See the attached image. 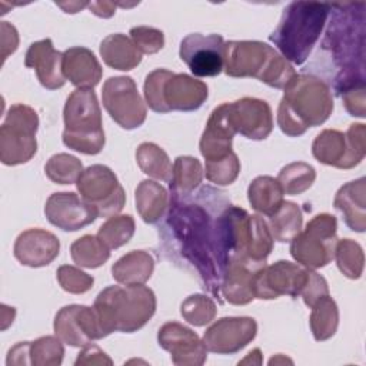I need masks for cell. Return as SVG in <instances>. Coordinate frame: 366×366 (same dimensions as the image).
<instances>
[{"label":"cell","mask_w":366,"mask_h":366,"mask_svg":"<svg viewBox=\"0 0 366 366\" xmlns=\"http://www.w3.org/2000/svg\"><path fill=\"white\" fill-rule=\"evenodd\" d=\"M230 202L210 186L197 193L170 194L162 239L167 252L196 272L213 297L220 299L222 266L217 246V216Z\"/></svg>","instance_id":"obj_1"},{"label":"cell","mask_w":366,"mask_h":366,"mask_svg":"<svg viewBox=\"0 0 366 366\" xmlns=\"http://www.w3.org/2000/svg\"><path fill=\"white\" fill-rule=\"evenodd\" d=\"M365 3L330 4L332 14L322 47L330 63L333 90L340 96L353 86L365 84Z\"/></svg>","instance_id":"obj_2"},{"label":"cell","mask_w":366,"mask_h":366,"mask_svg":"<svg viewBox=\"0 0 366 366\" xmlns=\"http://www.w3.org/2000/svg\"><path fill=\"white\" fill-rule=\"evenodd\" d=\"M333 112L330 87L312 74H296L285 87L277 109V126L289 137L325 123Z\"/></svg>","instance_id":"obj_3"},{"label":"cell","mask_w":366,"mask_h":366,"mask_svg":"<svg viewBox=\"0 0 366 366\" xmlns=\"http://www.w3.org/2000/svg\"><path fill=\"white\" fill-rule=\"evenodd\" d=\"M103 337L113 332L133 333L142 329L156 312V296L144 285L107 286L93 305Z\"/></svg>","instance_id":"obj_4"},{"label":"cell","mask_w":366,"mask_h":366,"mask_svg":"<svg viewBox=\"0 0 366 366\" xmlns=\"http://www.w3.org/2000/svg\"><path fill=\"white\" fill-rule=\"evenodd\" d=\"M329 11V3H290L270 34V41L289 63L303 64L322 34Z\"/></svg>","instance_id":"obj_5"},{"label":"cell","mask_w":366,"mask_h":366,"mask_svg":"<svg viewBox=\"0 0 366 366\" xmlns=\"http://www.w3.org/2000/svg\"><path fill=\"white\" fill-rule=\"evenodd\" d=\"M223 70L230 77H254L274 89H285L297 74L274 47L257 40L224 41Z\"/></svg>","instance_id":"obj_6"},{"label":"cell","mask_w":366,"mask_h":366,"mask_svg":"<svg viewBox=\"0 0 366 366\" xmlns=\"http://www.w3.org/2000/svg\"><path fill=\"white\" fill-rule=\"evenodd\" d=\"M63 143L83 154H97L104 146L102 112L93 89H77L63 109Z\"/></svg>","instance_id":"obj_7"},{"label":"cell","mask_w":366,"mask_h":366,"mask_svg":"<svg viewBox=\"0 0 366 366\" xmlns=\"http://www.w3.org/2000/svg\"><path fill=\"white\" fill-rule=\"evenodd\" d=\"M143 93L147 106L156 113L197 110L207 99L206 83L184 73L156 69L146 76Z\"/></svg>","instance_id":"obj_8"},{"label":"cell","mask_w":366,"mask_h":366,"mask_svg":"<svg viewBox=\"0 0 366 366\" xmlns=\"http://www.w3.org/2000/svg\"><path fill=\"white\" fill-rule=\"evenodd\" d=\"M39 116L27 104H13L0 127V160L6 166L27 163L37 152Z\"/></svg>","instance_id":"obj_9"},{"label":"cell","mask_w":366,"mask_h":366,"mask_svg":"<svg viewBox=\"0 0 366 366\" xmlns=\"http://www.w3.org/2000/svg\"><path fill=\"white\" fill-rule=\"evenodd\" d=\"M336 217L322 213L310 219L303 230L290 240V254L307 269H319L335 257L337 243Z\"/></svg>","instance_id":"obj_10"},{"label":"cell","mask_w":366,"mask_h":366,"mask_svg":"<svg viewBox=\"0 0 366 366\" xmlns=\"http://www.w3.org/2000/svg\"><path fill=\"white\" fill-rule=\"evenodd\" d=\"M366 127L363 123H353L346 133L326 129L312 143L313 157L327 166L352 169L357 166L366 153Z\"/></svg>","instance_id":"obj_11"},{"label":"cell","mask_w":366,"mask_h":366,"mask_svg":"<svg viewBox=\"0 0 366 366\" xmlns=\"http://www.w3.org/2000/svg\"><path fill=\"white\" fill-rule=\"evenodd\" d=\"M80 196L93 204L99 217L116 216L126 203V194L114 172L104 164L84 169L76 182Z\"/></svg>","instance_id":"obj_12"},{"label":"cell","mask_w":366,"mask_h":366,"mask_svg":"<svg viewBox=\"0 0 366 366\" xmlns=\"http://www.w3.org/2000/svg\"><path fill=\"white\" fill-rule=\"evenodd\" d=\"M102 99L106 112L122 129L132 130L144 123L146 104L132 77H109L103 84Z\"/></svg>","instance_id":"obj_13"},{"label":"cell","mask_w":366,"mask_h":366,"mask_svg":"<svg viewBox=\"0 0 366 366\" xmlns=\"http://www.w3.org/2000/svg\"><path fill=\"white\" fill-rule=\"evenodd\" d=\"M309 272L310 269L289 260L263 266L254 280V297L262 300L277 299L283 295L297 297L307 282Z\"/></svg>","instance_id":"obj_14"},{"label":"cell","mask_w":366,"mask_h":366,"mask_svg":"<svg viewBox=\"0 0 366 366\" xmlns=\"http://www.w3.org/2000/svg\"><path fill=\"white\" fill-rule=\"evenodd\" d=\"M224 40L220 34L192 33L180 43V59L196 77H213L223 70Z\"/></svg>","instance_id":"obj_15"},{"label":"cell","mask_w":366,"mask_h":366,"mask_svg":"<svg viewBox=\"0 0 366 366\" xmlns=\"http://www.w3.org/2000/svg\"><path fill=\"white\" fill-rule=\"evenodd\" d=\"M257 333V323L247 316H229L216 320L203 335L207 352L233 355L246 347Z\"/></svg>","instance_id":"obj_16"},{"label":"cell","mask_w":366,"mask_h":366,"mask_svg":"<svg viewBox=\"0 0 366 366\" xmlns=\"http://www.w3.org/2000/svg\"><path fill=\"white\" fill-rule=\"evenodd\" d=\"M53 327L63 343L74 347H84L93 340L103 339L94 309L83 305L61 307L56 313Z\"/></svg>","instance_id":"obj_17"},{"label":"cell","mask_w":366,"mask_h":366,"mask_svg":"<svg viewBox=\"0 0 366 366\" xmlns=\"http://www.w3.org/2000/svg\"><path fill=\"white\" fill-rule=\"evenodd\" d=\"M44 214L53 226L64 232L83 229L99 217L96 207L74 192L50 194L44 206Z\"/></svg>","instance_id":"obj_18"},{"label":"cell","mask_w":366,"mask_h":366,"mask_svg":"<svg viewBox=\"0 0 366 366\" xmlns=\"http://www.w3.org/2000/svg\"><path fill=\"white\" fill-rule=\"evenodd\" d=\"M226 104L229 122L236 133L252 140H264L272 133L273 116L267 102L242 97Z\"/></svg>","instance_id":"obj_19"},{"label":"cell","mask_w":366,"mask_h":366,"mask_svg":"<svg viewBox=\"0 0 366 366\" xmlns=\"http://www.w3.org/2000/svg\"><path fill=\"white\" fill-rule=\"evenodd\" d=\"M159 345L170 353L172 362L179 366H200L207 359L203 340L189 327L177 323H164L157 333Z\"/></svg>","instance_id":"obj_20"},{"label":"cell","mask_w":366,"mask_h":366,"mask_svg":"<svg viewBox=\"0 0 366 366\" xmlns=\"http://www.w3.org/2000/svg\"><path fill=\"white\" fill-rule=\"evenodd\" d=\"M266 263L249 259H234L227 263L222 274L220 295L232 305H247L254 297V280Z\"/></svg>","instance_id":"obj_21"},{"label":"cell","mask_w":366,"mask_h":366,"mask_svg":"<svg viewBox=\"0 0 366 366\" xmlns=\"http://www.w3.org/2000/svg\"><path fill=\"white\" fill-rule=\"evenodd\" d=\"M60 253V242L56 234L43 229H27L21 232L13 247L14 257L29 267L50 264Z\"/></svg>","instance_id":"obj_22"},{"label":"cell","mask_w":366,"mask_h":366,"mask_svg":"<svg viewBox=\"0 0 366 366\" xmlns=\"http://www.w3.org/2000/svg\"><path fill=\"white\" fill-rule=\"evenodd\" d=\"M236 134L227 116V104L222 103L212 113L200 139V153L206 163L222 162L229 157L232 150V140Z\"/></svg>","instance_id":"obj_23"},{"label":"cell","mask_w":366,"mask_h":366,"mask_svg":"<svg viewBox=\"0 0 366 366\" xmlns=\"http://www.w3.org/2000/svg\"><path fill=\"white\" fill-rule=\"evenodd\" d=\"M24 66L34 69L40 84L49 90L60 89L66 83L63 73V53L53 47L50 39H43L30 44L26 51Z\"/></svg>","instance_id":"obj_24"},{"label":"cell","mask_w":366,"mask_h":366,"mask_svg":"<svg viewBox=\"0 0 366 366\" xmlns=\"http://www.w3.org/2000/svg\"><path fill=\"white\" fill-rule=\"evenodd\" d=\"M63 73L77 89H93L102 79V66L92 50L76 46L63 51Z\"/></svg>","instance_id":"obj_25"},{"label":"cell","mask_w":366,"mask_h":366,"mask_svg":"<svg viewBox=\"0 0 366 366\" xmlns=\"http://www.w3.org/2000/svg\"><path fill=\"white\" fill-rule=\"evenodd\" d=\"M366 180L360 177L343 184L335 194L333 206L343 216L346 226L353 232H365L366 229Z\"/></svg>","instance_id":"obj_26"},{"label":"cell","mask_w":366,"mask_h":366,"mask_svg":"<svg viewBox=\"0 0 366 366\" xmlns=\"http://www.w3.org/2000/svg\"><path fill=\"white\" fill-rule=\"evenodd\" d=\"M100 56L106 66L122 71L132 70L142 61V53L132 39L122 33L109 34L102 40Z\"/></svg>","instance_id":"obj_27"},{"label":"cell","mask_w":366,"mask_h":366,"mask_svg":"<svg viewBox=\"0 0 366 366\" xmlns=\"http://www.w3.org/2000/svg\"><path fill=\"white\" fill-rule=\"evenodd\" d=\"M154 270L152 254L144 250H132L112 266L113 279L124 286L144 285Z\"/></svg>","instance_id":"obj_28"},{"label":"cell","mask_w":366,"mask_h":366,"mask_svg":"<svg viewBox=\"0 0 366 366\" xmlns=\"http://www.w3.org/2000/svg\"><path fill=\"white\" fill-rule=\"evenodd\" d=\"M136 210L149 224L157 223L169 207V194L166 189L154 180H142L134 193Z\"/></svg>","instance_id":"obj_29"},{"label":"cell","mask_w":366,"mask_h":366,"mask_svg":"<svg viewBox=\"0 0 366 366\" xmlns=\"http://www.w3.org/2000/svg\"><path fill=\"white\" fill-rule=\"evenodd\" d=\"M283 189L277 179L272 176H259L256 177L247 189V199L252 207L267 217L274 214L277 209L282 206L283 200Z\"/></svg>","instance_id":"obj_30"},{"label":"cell","mask_w":366,"mask_h":366,"mask_svg":"<svg viewBox=\"0 0 366 366\" xmlns=\"http://www.w3.org/2000/svg\"><path fill=\"white\" fill-rule=\"evenodd\" d=\"M202 163L192 156H179L173 163L172 179L169 182L170 194H190L202 183Z\"/></svg>","instance_id":"obj_31"},{"label":"cell","mask_w":366,"mask_h":366,"mask_svg":"<svg viewBox=\"0 0 366 366\" xmlns=\"http://www.w3.org/2000/svg\"><path fill=\"white\" fill-rule=\"evenodd\" d=\"M339 325V310L336 302L330 297V295L322 296L312 306L310 313V329L315 340L323 342L330 339Z\"/></svg>","instance_id":"obj_32"},{"label":"cell","mask_w":366,"mask_h":366,"mask_svg":"<svg viewBox=\"0 0 366 366\" xmlns=\"http://www.w3.org/2000/svg\"><path fill=\"white\" fill-rule=\"evenodd\" d=\"M136 160L144 174L162 182H170L173 164L160 146L150 142L142 143L136 150Z\"/></svg>","instance_id":"obj_33"},{"label":"cell","mask_w":366,"mask_h":366,"mask_svg":"<svg viewBox=\"0 0 366 366\" xmlns=\"http://www.w3.org/2000/svg\"><path fill=\"white\" fill-rule=\"evenodd\" d=\"M303 216L299 206L293 202H283L274 214L269 217V229L274 240L290 242L302 230Z\"/></svg>","instance_id":"obj_34"},{"label":"cell","mask_w":366,"mask_h":366,"mask_svg":"<svg viewBox=\"0 0 366 366\" xmlns=\"http://www.w3.org/2000/svg\"><path fill=\"white\" fill-rule=\"evenodd\" d=\"M73 262L86 269H97L110 257V249L93 234H84L70 246Z\"/></svg>","instance_id":"obj_35"},{"label":"cell","mask_w":366,"mask_h":366,"mask_svg":"<svg viewBox=\"0 0 366 366\" xmlns=\"http://www.w3.org/2000/svg\"><path fill=\"white\" fill-rule=\"evenodd\" d=\"M316 179V170L313 166L303 162H293L283 166L277 174L283 192L290 196L306 192Z\"/></svg>","instance_id":"obj_36"},{"label":"cell","mask_w":366,"mask_h":366,"mask_svg":"<svg viewBox=\"0 0 366 366\" xmlns=\"http://www.w3.org/2000/svg\"><path fill=\"white\" fill-rule=\"evenodd\" d=\"M339 270L349 279H359L363 273L365 254L359 243L352 239L337 240L335 257Z\"/></svg>","instance_id":"obj_37"},{"label":"cell","mask_w":366,"mask_h":366,"mask_svg":"<svg viewBox=\"0 0 366 366\" xmlns=\"http://www.w3.org/2000/svg\"><path fill=\"white\" fill-rule=\"evenodd\" d=\"M134 234V220L129 214L109 217L97 232V237L109 247L119 249Z\"/></svg>","instance_id":"obj_38"},{"label":"cell","mask_w":366,"mask_h":366,"mask_svg":"<svg viewBox=\"0 0 366 366\" xmlns=\"http://www.w3.org/2000/svg\"><path fill=\"white\" fill-rule=\"evenodd\" d=\"M81 172H83L81 162L77 157L67 153L53 154L44 166L46 176L57 184L76 183Z\"/></svg>","instance_id":"obj_39"},{"label":"cell","mask_w":366,"mask_h":366,"mask_svg":"<svg viewBox=\"0 0 366 366\" xmlns=\"http://www.w3.org/2000/svg\"><path fill=\"white\" fill-rule=\"evenodd\" d=\"M216 303L204 295H192L186 297L180 306V313L186 322L193 326H204L216 316Z\"/></svg>","instance_id":"obj_40"},{"label":"cell","mask_w":366,"mask_h":366,"mask_svg":"<svg viewBox=\"0 0 366 366\" xmlns=\"http://www.w3.org/2000/svg\"><path fill=\"white\" fill-rule=\"evenodd\" d=\"M64 347L57 336H43L30 343V363L39 366L60 365Z\"/></svg>","instance_id":"obj_41"},{"label":"cell","mask_w":366,"mask_h":366,"mask_svg":"<svg viewBox=\"0 0 366 366\" xmlns=\"http://www.w3.org/2000/svg\"><path fill=\"white\" fill-rule=\"evenodd\" d=\"M240 173V162L233 152L229 157L216 163H206L204 174L206 179L217 186L232 184Z\"/></svg>","instance_id":"obj_42"},{"label":"cell","mask_w":366,"mask_h":366,"mask_svg":"<svg viewBox=\"0 0 366 366\" xmlns=\"http://www.w3.org/2000/svg\"><path fill=\"white\" fill-rule=\"evenodd\" d=\"M57 282L63 290L73 295H81L93 287L94 279L76 266L63 264L57 269Z\"/></svg>","instance_id":"obj_43"},{"label":"cell","mask_w":366,"mask_h":366,"mask_svg":"<svg viewBox=\"0 0 366 366\" xmlns=\"http://www.w3.org/2000/svg\"><path fill=\"white\" fill-rule=\"evenodd\" d=\"M130 39L142 54H154L164 46L163 31L149 26L132 27Z\"/></svg>","instance_id":"obj_44"},{"label":"cell","mask_w":366,"mask_h":366,"mask_svg":"<svg viewBox=\"0 0 366 366\" xmlns=\"http://www.w3.org/2000/svg\"><path fill=\"white\" fill-rule=\"evenodd\" d=\"M325 295H329V286H327L326 279L323 276H320L319 273H316L313 269H310L307 282L300 293V297L303 299L306 306L312 307L313 303Z\"/></svg>","instance_id":"obj_45"},{"label":"cell","mask_w":366,"mask_h":366,"mask_svg":"<svg viewBox=\"0 0 366 366\" xmlns=\"http://www.w3.org/2000/svg\"><path fill=\"white\" fill-rule=\"evenodd\" d=\"M343 104L346 110L350 113V116L356 117H365L366 113V97H365V84L353 86L345 93L340 94Z\"/></svg>","instance_id":"obj_46"},{"label":"cell","mask_w":366,"mask_h":366,"mask_svg":"<svg viewBox=\"0 0 366 366\" xmlns=\"http://www.w3.org/2000/svg\"><path fill=\"white\" fill-rule=\"evenodd\" d=\"M112 365V359L107 357V355L96 345L89 343L87 346L83 347V350L79 353L74 365Z\"/></svg>","instance_id":"obj_47"},{"label":"cell","mask_w":366,"mask_h":366,"mask_svg":"<svg viewBox=\"0 0 366 366\" xmlns=\"http://www.w3.org/2000/svg\"><path fill=\"white\" fill-rule=\"evenodd\" d=\"M19 46V34L13 24L9 21H1V59L3 63L9 57V54H13L17 50Z\"/></svg>","instance_id":"obj_48"},{"label":"cell","mask_w":366,"mask_h":366,"mask_svg":"<svg viewBox=\"0 0 366 366\" xmlns=\"http://www.w3.org/2000/svg\"><path fill=\"white\" fill-rule=\"evenodd\" d=\"M117 6L119 4L113 3V1H92V3H89L90 11L93 14L99 16V17H103V19L112 17L114 14Z\"/></svg>","instance_id":"obj_49"},{"label":"cell","mask_w":366,"mask_h":366,"mask_svg":"<svg viewBox=\"0 0 366 366\" xmlns=\"http://www.w3.org/2000/svg\"><path fill=\"white\" fill-rule=\"evenodd\" d=\"M59 7H61L66 13H77L79 10L84 9V7H89V3H69V4H64V3H56Z\"/></svg>","instance_id":"obj_50"}]
</instances>
